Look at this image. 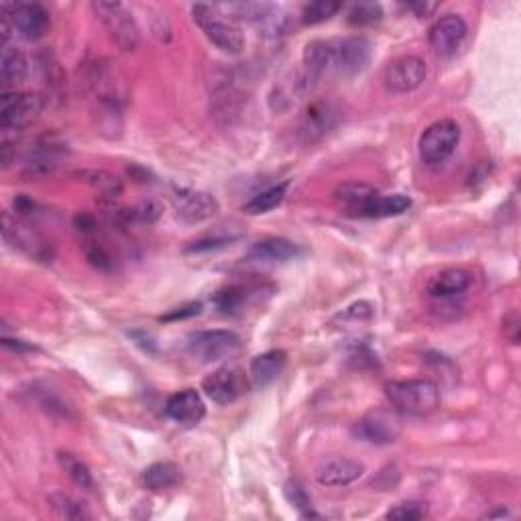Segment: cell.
I'll list each match as a JSON object with an SVG mask.
<instances>
[{
	"mask_svg": "<svg viewBox=\"0 0 521 521\" xmlns=\"http://www.w3.org/2000/svg\"><path fill=\"white\" fill-rule=\"evenodd\" d=\"M370 51L369 39L360 35L318 39L306 46L304 66L314 78H350L367 68Z\"/></svg>",
	"mask_w": 521,
	"mask_h": 521,
	"instance_id": "6da1fadb",
	"label": "cell"
},
{
	"mask_svg": "<svg viewBox=\"0 0 521 521\" xmlns=\"http://www.w3.org/2000/svg\"><path fill=\"white\" fill-rule=\"evenodd\" d=\"M385 395L395 412L403 416L423 418L436 412L440 405V390L430 379H408V381H391L385 385Z\"/></svg>",
	"mask_w": 521,
	"mask_h": 521,
	"instance_id": "7a4b0ae2",
	"label": "cell"
},
{
	"mask_svg": "<svg viewBox=\"0 0 521 521\" xmlns=\"http://www.w3.org/2000/svg\"><path fill=\"white\" fill-rule=\"evenodd\" d=\"M92 11L120 51L130 53L139 47L141 29L125 5L99 0V3H92Z\"/></svg>",
	"mask_w": 521,
	"mask_h": 521,
	"instance_id": "3957f363",
	"label": "cell"
},
{
	"mask_svg": "<svg viewBox=\"0 0 521 521\" xmlns=\"http://www.w3.org/2000/svg\"><path fill=\"white\" fill-rule=\"evenodd\" d=\"M192 16L193 23H196L202 33L206 35V39L210 43H214L220 51L236 56V53H241L245 49L243 33L238 31L231 21L224 19V16L218 13L216 6L193 5Z\"/></svg>",
	"mask_w": 521,
	"mask_h": 521,
	"instance_id": "277c9868",
	"label": "cell"
},
{
	"mask_svg": "<svg viewBox=\"0 0 521 521\" xmlns=\"http://www.w3.org/2000/svg\"><path fill=\"white\" fill-rule=\"evenodd\" d=\"M241 339L231 330H198L188 337V352L200 363H218L238 355Z\"/></svg>",
	"mask_w": 521,
	"mask_h": 521,
	"instance_id": "5b68a950",
	"label": "cell"
},
{
	"mask_svg": "<svg viewBox=\"0 0 521 521\" xmlns=\"http://www.w3.org/2000/svg\"><path fill=\"white\" fill-rule=\"evenodd\" d=\"M461 141V127L453 119H443L430 125L420 137V157L423 163L440 165L456 151Z\"/></svg>",
	"mask_w": 521,
	"mask_h": 521,
	"instance_id": "8992f818",
	"label": "cell"
},
{
	"mask_svg": "<svg viewBox=\"0 0 521 521\" xmlns=\"http://www.w3.org/2000/svg\"><path fill=\"white\" fill-rule=\"evenodd\" d=\"M43 112V99L33 92H3L0 99V129L23 130Z\"/></svg>",
	"mask_w": 521,
	"mask_h": 521,
	"instance_id": "52a82bcc",
	"label": "cell"
},
{
	"mask_svg": "<svg viewBox=\"0 0 521 521\" xmlns=\"http://www.w3.org/2000/svg\"><path fill=\"white\" fill-rule=\"evenodd\" d=\"M426 64L418 56H401L391 59L383 69V86L391 94H410L426 79Z\"/></svg>",
	"mask_w": 521,
	"mask_h": 521,
	"instance_id": "ba28073f",
	"label": "cell"
},
{
	"mask_svg": "<svg viewBox=\"0 0 521 521\" xmlns=\"http://www.w3.org/2000/svg\"><path fill=\"white\" fill-rule=\"evenodd\" d=\"M202 391L218 405H231L249 391V377L238 367H223L202 381Z\"/></svg>",
	"mask_w": 521,
	"mask_h": 521,
	"instance_id": "9c48e42d",
	"label": "cell"
},
{
	"mask_svg": "<svg viewBox=\"0 0 521 521\" xmlns=\"http://www.w3.org/2000/svg\"><path fill=\"white\" fill-rule=\"evenodd\" d=\"M352 436L377 446L391 444L401 436V422L391 412L373 410L352 426Z\"/></svg>",
	"mask_w": 521,
	"mask_h": 521,
	"instance_id": "30bf717a",
	"label": "cell"
},
{
	"mask_svg": "<svg viewBox=\"0 0 521 521\" xmlns=\"http://www.w3.org/2000/svg\"><path fill=\"white\" fill-rule=\"evenodd\" d=\"M3 13L11 21L15 33H19L26 41H37L46 37L51 26L49 13L37 3L3 5Z\"/></svg>",
	"mask_w": 521,
	"mask_h": 521,
	"instance_id": "8fae6325",
	"label": "cell"
},
{
	"mask_svg": "<svg viewBox=\"0 0 521 521\" xmlns=\"http://www.w3.org/2000/svg\"><path fill=\"white\" fill-rule=\"evenodd\" d=\"M3 234L8 245L26 253L29 257L37 259V261L51 259V249L46 238H43L37 231H33V228L26 223H23L21 218H16V216L13 218L8 212L3 216Z\"/></svg>",
	"mask_w": 521,
	"mask_h": 521,
	"instance_id": "7c38bea8",
	"label": "cell"
},
{
	"mask_svg": "<svg viewBox=\"0 0 521 521\" xmlns=\"http://www.w3.org/2000/svg\"><path fill=\"white\" fill-rule=\"evenodd\" d=\"M466 37V23L461 15H444L430 26L428 43L432 51L440 57L453 56V53L463 46Z\"/></svg>",
	"mask_w": 521,
	"mask_h": 521,
	"instance_id": "4fadbf2b",
	"label": "cell"
},
{
	"mask_svg": "<svg viewBox=\"0 0 521 521\" xmlns=\"http://www.w3.org/2000/svg\"><path fill=\"white\" fill-rule=\"evenodd\" d=\"M165 413L167 418L173 420L180 426L192 428L206 416V403L196 390H182L167 397L165 401Z\"/></svg>",
	"mask_w": 521,
	"mask_h": 521,
	"instance_id": "5bb4252c",
	"label": "cell"
},
{
	"mask_svg": "<svg viewBox=\"0 0 521 521\" xmlns=\"http://www.w3.org/2000/svg\"><path fill=\"white\" fill-rule=\"evenodd\" d=\"M175 210L178 216L183 218L185 223H204V220L212 218L218 212V202L212 198L206 192L196 190H178L173 196Z\"/></svg>",
	"mask_w": 521,
	"mask_h": 521,
	"instance_id": "9a60e30c",
	"label": "cell"
},
{
	"mask_svg": "<svg viewBox=\"0 0 521 521\" xmlns=\"http://www.w3.org/2000/svg\"><path fill=\"white\" fill-rule=\"evenodd\" d=\"M365 473V464L352 458H332L316 469V481L324 487H344L355 483Z\"/></svg>",
	"mask_w": 521,
	"mask_h": 521,
	"instance_id": "2e32d148",
	"label": "cell"
},
{
	"mask_svg": "<svg viewBox=\"0 0 521 521\" xmlns=\"http://www.w3.org/2000/svg\"><path fill=\"white\" fill-rule=\"evenodd\" d=\"M471 284L473 277L469 271L461 267H450L436 273V276L428 281L426 294L430 297L440 299V302H444V299H453L464 294V291L471 287Z\"/></svg>",
	"mask_w": 521,
	"mask_h": 521,
	"instance_id": "e0dca14e",
	"label": "cell"
},
{
	"mask_svg": "<svg viewBox=\"0 0 521 521\" xmlns=\"http://www.w3.org/2000/svg\"><path fill=\"white\" fill-rule=\"evenodd\" d=\"M29 395L31 403L37 405L41 412H46L47 416L69 420L74 418V405L68 401V397H64L59 390H56L51 383H31L29 391H25Z\"/></svg>",
	"mask_w": 521,
	"mask_h": 521,
	"instance_id": "ac0fdd59",
	"label": "cell"
},
{
	"mask_svg": "<svg viewBox=\"0 0 521 521\" xmlns=\"http://www.w3.org/2000/svg\"><path fill=\"white\" fill-rule=\"evenodd\" d=\"M339 120V110L330 102H314L307 106L299 120V135L306 141L322 139Z\"/></svg>",
	"mask_w": 521,
	"mask_h": 521,
	"instance_id": "d6986e66",
	"label": "cell"
},
{
	"mask_svg": "<svg viewBox=\"0 0 521 521\" xmlns=\"http://www.w3.org/2000/svg\"><path fill=\"white\" fill-rule=\"evenodd\" d=\"M297 245L287 241V238L269 236L255 243L251 249L246 251V259L255 263H286L297 257Z\"/></svg>",
	"mask_w": 521,
	"mask_h": 521,
	"instance_id": "ffe728a7",
	"label": "cell"
},
{
	"mask_svg": "<svg viewBox=\"0 0 521 521\" xmlns=\"http://www.w3.org/2000/svg\"><path fill=\"white\" fill-rule=\"evenodd\" d=\"M287 365V352L281 349H273L263 352V355L255 357L251 360V379L255 387H267L276 379L284 373V369Z\"/></svg>",
	"mask_w": 521,
	"mask_h": 521,
	"instance_id": "44dd1931",
	"label": "cell"
},
{
	"mask_svg": "<svg viewBox=\"0 0 521 521\" xmlns=\"http://www.w3.org/2000/svg\"><path fill=\"white\" fill-rule=\"evenodd\" d=\"M29 74V61L25 53L13 46H3V56H0V82L3 90L11 92V88L19 86Z\"/></svg>",
	"mask_w": 521,
	"mask_h": 521,
	"instance_id": "7402d4cb",
	"label": "cell"
},
{
	"mask_svg": "<svg viewBox=\"0 0 521 521\" xmlns=\"http://www.w3.org/2000/svg\"><path fill=\"white\" fill-rule=\"evenodd\" d=\"M412 208V198L405 196V193H390V196H383V193H375L373 198L367 202V206L363 208L365 218H390V216H400L403 212H408Z\"/></svg>",
	"mask_w": 521,
	"mask_h": 521,
	"instance_id": "603a6c76",
	"label": "cell"
},
{
	"mask_svg": "<svg viewBox=\"0 0 521 521\" xmlns=\"http://www.w3.org/2000/svg\"><path fill=\"white\" fill-rule=\"evenodd\" d=\"M182 483V469L173 463H155L143 473V485L147 491H167Z\"/></svg>",
	"mask_w": 521,
	"mask_h": 521,
	"instance_id": "cb8c5ba5",
	"label": "cell"
},
{
	"mask_svg": "<svg viewBox=\"0 0 521 521\" xmlns=\"http://www.w3.org/2000/svg\"><path fill=\"white\" fill-rule=\"evenodd\" d=\"M377 193L375 188H370L367 183H344L337 190V200L344 206V210L349 214L360 216L363 214V208L367 206V202Z\"/></svg>",
	"mask_w": 521,
	"mask_h": 521,
	"instance_id": "d4e9b609",
	"label": "cell"
},
{
	"mask_svg": "<svg viewBox=\"0 0 521 521\" xmlns=\"http://www.w3.org/2000/svg\"><path fill=\"white\" fill-rule=\"evenodd\" d=\"M287 188H289V182H284V183L273 185V188L259 192L257 196H253L249 202H246V204L243 206V212L245 214L257 216V214H265V212H269L273 208H277L281 202L286 200Z\"/></svg>",
	"mask_w": 521,
	"mask_h": 521,
	"instance_id": "484cf974",
	"label": "cell"
},
{
	"mask_svg": "<svg viewBox=\"0 0 521 521\" xmlns=\"http://www.w3.org/2000/svg\"><path fill=\"white\" fill-rule=\"evenodd\" d=\"M259 287H249L245 284H233L224 289H220L214 302L218 306V310H223L224 314H238L245 307L246 299L253 294H257Z\"/></svg>",
	"mask_w": 521,
	"mask_h": 521,
	"instance_id": "4316f807",
	"label": "cell"
},
{
	"mask_svg": "<svg viewBox=\"0 0 521 521\" xmlns=\"http://www.w3.org/2000/svg\"><path fill=\"white\" fill-rule=\"evenodd\" d=\"M57 461L61 464V469L68 473L69 479H72L78 487L92 491L94 489V476L92 471L88 469V464L82 461V458H78L72 453H59L57 454Z\"/></svg>",
	"mask_w": 521,
	"mask_h": 521,
	"instance_id": "83f0119b",
	"label": "cell"
},
{
	"mask_svg": "<svg viewBox=\"0 0 521 521\" xmlns=\"http://www.w3.org/2000/svg\"><path fill=\"white\" fill-rule=\"evenodd\" d=\"M49 503L53 511L64 519H92V514L84 503L74 499L72 495H66V493H53V495H49Z\"/></svg>",
	"mask_w": 521,
	"mask_h": 521,
	"instance_id": "f1b7e54d",
	"label": "cell"
},
{
	"mask_svg": "<svg viewBox=\"0 0 521 521\" xmlns=\"http://www.w3.org/2000/svg\"><path fill=\"white\" fill-rule=\"evenodd\" d=\"M238 236H241V233H233V231L224 233V226H218L212 234H206V236L198 238V241H193L192 246H188V251L190 253H202V251L220 249V246H226V245L234 243Z\"/></svg>",
	"mask_w": 521,
	"mask_h": 521,
	"instance_id": "f546056e",
	"label": "cell"
},
{
	"mask_svg": "<svg viewBox=\"0 0 521 521\" xmlns=\"http://www.w3.org/2000/svg\"><path fill=\"white\" fill-rule=\"evenodd\" d=\"M381 16H383L381 5L359 3V5L350 6L347 19L352 26H367V25H375V23L381 21Z\"/></svg>",
	"mask_w": 521,
	"mask_h": 521,
	"instance_id": "4dcf8cb0",
	"label": "cell"
},
{
	"mask_svg": "<svg viewBox=\"0 0 521 521\" xmlns=\"http://www.w3.org/2000/svg\"><path fill=\"white\" fill-rule=\"evenodd\" d=\"M340 3H334V0H318V3L307 5L302 13V19L306 25H318L332 19L334 15L340 11Z\"/></svg>",
	"mask_w": 521,
	"mask_h": 521,
	"instance_id": "1f68e13d",
	"label": "cell"
},
{
	"mask_svg": "<svg viewBox=\"0 0 521 521\" xmlns=\"http://www.w3.org/2000/svg\"><path fill=\"white\" fill-rule=\"evenodd\" d=\"M426 516H428V503H423V501L397 503L395 507H391L385 514L387 519H395V521H418Z\"/></svg>",
	"mask_w": 521,
	"mask_h": 521,
	"instance_id": "d6a6232c",
	"label": "cell"
},
{
	"mask_svg": "<svg viewBox=\"0 0 521 521\" xmlns=\"http://www.w3.org/2000/svg\"><path fill=\"white\" fill-rule=\"evenodd\" d=\"M286 497L302 514V517H318L312 509L310 495H307L306 489L297 481H289L286 485Z\"/></svg>",
	"mask_w": 521,
	"mask_h": 521,
	"instance_id": "836d02e7",
	"label": "cell"
},
{
	"mask_svg": "<svg viewBox=\"0 0 521 521\" xmlns=\"http://www.w3.org/2000/svg\"><path fill=\"white\" fill-rule=\"evenodd\" d=\"M162 214V208H159L153 200L141 202L135 208H130L127 212L129 220H139V223H153Z\"/></svg>",
	"mask_w": 521,
	"mask_h": 521,
	"instance_id": "e575fe53",
	"label": "cell"
},
{
	"mask_svg": "<svg viewBox=\"0 0 521 521\" xmlns=\"http://www.w3.org/2000/svg\"><path fill=\"white\" fill-rule=\"evenodd\" d=\"M200 310H202L200 304H185V306H182V307H175V310H172L170 314L162 316V320H165V322L182 320V318H192V316L200 314Z\"/></svg>",
	"mask_w": 521,
	"mask_h": 521,
	"instance_id": "d590c367",
	"label": "cell"
},
{
	"mask_svg": "<svg viewBox=\"0 0 521 521\" xmlns=\"http://www.w3.org/2000/svg\"><path fill=\"white\" fill-rule=\"evenodd\" d=\"M88 259H90V263L96 265V267H100V269H106L112 265L109 253H106L100 245H92L90 249H88Z\"/></svg>",
	"mask_w": 521,
	"mask_h": 521,
	"instance_id": "8d00e7d4",
	"label": "cell"
},
{
	"mask_svg": "<svg viewBox=\"0 0 521 521\" xmlns=\"http://www.w3.org/2000/svg\"><path fill=\"white\" fill-rule=\"evenodd\" d=\"M503 326H505V337L509 339V342L517 344V340H519V316H517V312L507 314L505 320H503Z\"/></svg>",
	"mask_w": 521,
	"mask_h": 521,
	"instance_id": "74e56055",
	"label": "cell"
},
{
	"mask_svg": "<svg viewBox=\"0 0 521 521\" xmlns=\"http://www.w3.org/2000/svg\"><path fill=\"white\" fill-rule=\"evenodd\" d=\"M436 6L438 5H434V3H412L405 8H410V11L418 13V16H428L432 11H436Z\"/></svg>",
	"mask_w": 521,
	"mask_h": 521,
	"instance_id": "f35d334b",
	"label": "cell"
},
{
	"mask_svg": "<svg viewBox=\"0 0 521 521\" xmlns=\"http://www.w3.org/2000/svg\"><path fill=\"white\" fill-rule=\"evenodd\" d=\"M3 344H5L6 349H13V350H19V352L35 350V347H31V344H25L23 340H13V339H8V337L3 339Z\"/></svg>",
	"mask_w": 521,
	"mask_h": 521,
	"instance_id": "ab89813d",
	"label": "cell"
},
{
	"mask_svg": "<svg viewBox=\"0 0 521 521\" xmlns=\"http://www.w3.org/2000/svg\"><path fill=\"white\" fill-rule=\"evenodd\" d=\"M509 511L507 509H501V511H489L487 517H507Z\"/></svg>",
	"mask_w": 521,
	"mask_h": 521,
	"instance_id": "60d3db41",
	"label": "cell"
}]
</instances>
